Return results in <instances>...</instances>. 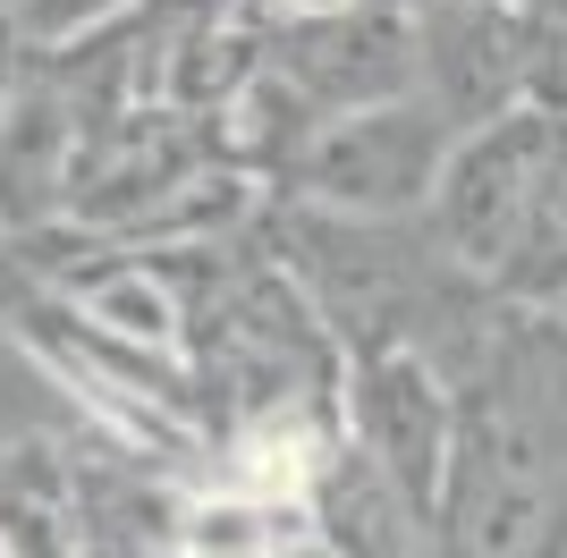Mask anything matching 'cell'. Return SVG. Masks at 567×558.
<instances>
[{
	"label": "cell",
	"mask_w": 567,
	"mask_h": 558,
	"mask_svg": "<svg viewBox=\"0 0 567 558\" xmlns=\"http://www.w3.org/2000/svg\"><path fill=\"white\" fill-rule=\"evenodd\" d=\"M339 415H348V441L364 448L415 508L441 516L450 448H457V390L424 355H364V364H348Z\"/></svg>",
	"instance_id": "1"
}]
</instances>
